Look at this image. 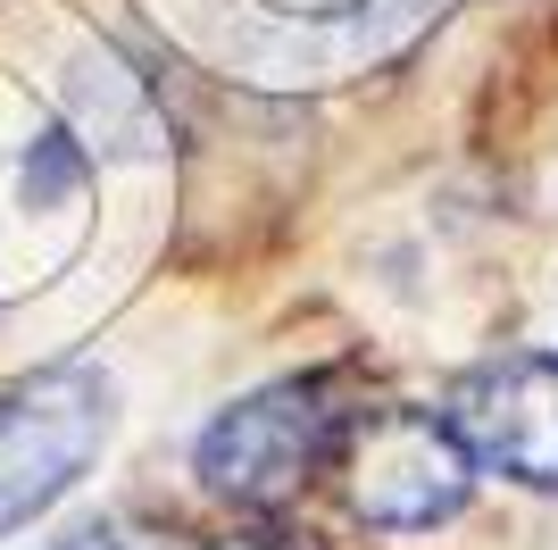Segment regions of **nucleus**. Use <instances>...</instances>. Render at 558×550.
Here are the masks:
<instances>
[{
	"mask_svg": "<svg viewBox=\"0 0 558 550\" xmlns=\"http://www.w3.org/2000/svg\"><path fill=\"white\" fill-rule=\"evenodd\" d=\"M442 426L459 451L492 476L558 492V359L550 350H509V359L466 367L442 400Z\"/></svg>",
	"mask_w": 558,
	"mask_h": 550,
	"instance_id": "obj_4",
	"label": "nucleus"
},
{
	"mask_svg": "<svg viewBox=\"0 0 558 550\" xmlns=\"http://www.w3.org/2000/svg\"><path fill=\"white\" fill-rule=\"evenodd\" d=\"M350 417L359 409L342 400L333 375H283V384H258L242 400H226L192 442V467L233 509H283L301 483L333 476Z\"/></svg>",
	"mask_w": 558,
	"mask_h": 550,
	"instance_id": "obj_1",
	"label": "nucleus"
},
{
	"mask_svg": "<svg viewBox=\"0 0 558 550\" xmlns=\"http://www.w3.org/2000/svg\"><path fill=\"white\" fill-rule=\"evenodd\" d=\"M100 75H109V109H134V117H142V92H134V75H125V68H100ZM75 109H84V125L100 117V92L84 84V75H75Z\"/></svg>",
	"mask_w": 558,
	"mask_h": 550,
	"instance_id": "obj_7",
	"label": "nucleus"
},
{
	"mask_svg": "<svg viewBox=\"0 0 558 550\" xmlns=\"http://www.w3.org/2000/svg\"><path fill=\"white\" fill-rule=\"evenodd\" d=\"M342 501L375 534H434L475 492V458L442 426V409H359L333 451Z\"/></svg>",
	"mask_w": 558,
	"mask_h": 550,
	"instance_id": "obj_2",
	"label": "nucleus"
},
{
	"mask_svg": "<svg viewBox=\"0 0 558 550\" xmlns=\"http://www.w3.org/2000/svg\"><path fill=\"white\" fill-rule=\"evenodd\" d=\"M209 550H326V542L301 517H283V509H242L226 526V542H209Z\"/></svg>",
	"mask_w": 558,
	"mask_h": 550,
	"instance_id": "obj_6",
	"label": "nucleus"
},
{
	"mask_svg": "<svg viewBox=\"0 0 558 550\" xmlns=\"http://www.w3.org/2000/svg\"><path fill=\"white\" fill-rule=\"evenodd\" d=\"M50 550H209V542L167 534V526H134V517H84V526H68Z\"/></svg>",
	"mask_w": 558,
	"mask_h": 550,
	"instance_id": "obj_5",
	"label": "nucleus"
},
{
	"mask_svg": "<svg viewBox=\"0 0 558 550\" xmlns=\"http://www.w3.org/2000/svg\"><path fill=\"white\" fill-rule=\"evenodd\" d=\"M117 392L100 367H43L0 392V534L34 526L100 458Z\"/></svg>",
	"mask_w": 558,
	"mask_h": 550,
	"instance_id": "obj_3",
	"label": "nucleus"
}]
</instances>
